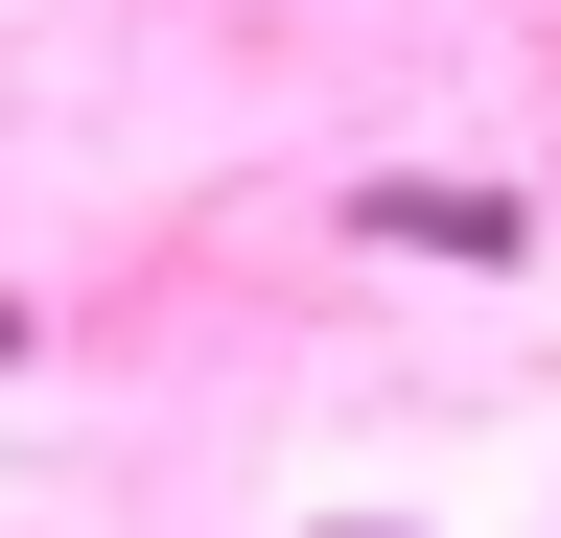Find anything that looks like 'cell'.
<instances>
[{"label":"cell","instance_id":"cell-1","mask_svg":"<svg viewBox=\"0 0 561 538\" xmlns=\"http://www.w3.org/2000/svg\"><path fill=\"white\" fill-rule=\"evenodd\" d=\"M351 234H398V257H538L515 187H351Z\"/></svg>","mask_w":561,"mask_h":538},{"label":"cell","instance_id":"cell-2","mask_svg":"<svg viewBox=\"0 0 561 538\" xmlns=\"http://www.w3.org/2000/svg\"><path fill=\"white\" fill-rule=\"evenodd\" d=\"M305 538H421V515H305Z\"/></svg>","mask_w":561,"mask_h":538}]
</instances>
